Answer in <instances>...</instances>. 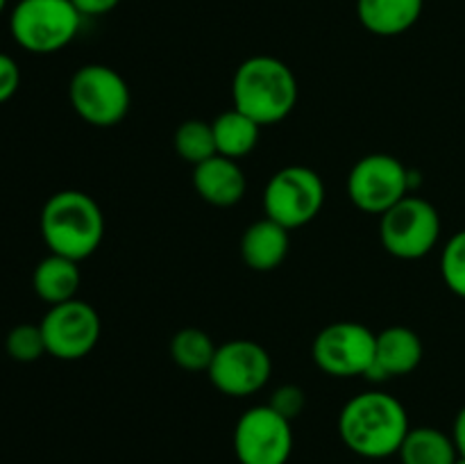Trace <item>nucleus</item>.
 Masks as SVG:
<instances>
[{"instance_id":"5","label":"nucleus","mask_w":465,"mask_h":464,"mask_svg":"<svg viewBox=\"0 0 465 464\" xmlns=\"http://www.w3.org/2000/svg\"><path fill=\"white\" fill-rule=\"evenodd\" d=\"M68 100L77 116L94 127H114L132 105L130 85L107 64H84L68 82Z\"/></svg>"},{"instance_id":"17","label":"nucleus","mask_w":465,"mask_h":464,"mask_svg":"<svg viewBox=\"0 0 465 464\" xmlns=\"http://www.w3.org/2000/svg\"><path fill=\"white\" fill-rule=\"evenodd\" d=\"M82 285L80 262L64 255L50 253L41 259L32 273V289L44 303L59 305L77 298V289Z\"/></svg>"},{"instance_id":"1","label":"nucleus","mask_w":465,"mask_h":464,"mask_svg":"<svg viewBox=\"0 0 465 464\" xmlns=\"http://www.w3.org/2000/svg\"><path fill=\"white\" fill-rule=\"evenodd\" d=\"M409 430L411 423L404 405L381 389H368L352 396L339 414L341 441L354 455L366 459L398 455Z\"/></svg>"},{"instance_id":"16","label":"nucleus","mask_w":465,"mask_h":464,"mask_svg":"<svg viewBox=\"0 0 465 464\" xmlns=\"http://www.w3.org/2000/svg\"><path fill=\"white\" fill-rule=\"evenodd\" d=\"M425 0H357L359 23L371 35L400 36L422 16Z\"/></svg>"},{"instance_id":"2","label":"nucleus","mask_w":465,"mask_h":464,"mask_svg":"<svg viewBox=\"0 0 465 464\" xmlns=\"http://www.w3.org/2000/svg\"><path fill=\"white\" fill-rule=\"evenodd\" d=\"M298 96L295 73L271 55H252L239 64L232 77L234 107L262 127L284 121L298 105Z\"/></svg>"},{"instance_id":"13","label":"nucleus","mask_w":465,"mask_h":464,"mask_svg":"<svg viewBox=\"0 0 465 464\" xmlns=\"http://www.w3.org/2000/svg\"><path fill=\"white\" fill-rule=\"evenodd\" d=\"M422 339L407 326H389L377 332L375 359L366 378L371 382H386L391 378L409 376L422 362Z\"/></svg>"},{"instance_id":"14","label":"nucleus","mask_w":465,"mask_h":464,"mask_svg":"<svg viewBox=\"0 0 465 464\" xmlns=\"http://www.w3.org/2000/svg\"><path fill=\"white\" fill-rule=\"evenodd\" d=\"M193 189L213 207H232L243 200L248 182L236 159L213 155L207 162L193 166Z\"/></svg>"},{"instance_id":"27","label":"nucleus","mask_w":465,"mask_h":464,"mask_svg":"<svg viewBox=\"0 0 465 464\" xmlns=\"http://www.w3.org/2000/svg\"><path fill=\"white\" fill-rule=\"evenodd\" d=\"M452 439L457 444V450L461 458H465V405L459 409L457 419H454V426H452Z\"/></svg>"},{"instance_id":"4","label":"nucleus","mask_w":465,"mask_h":464,"mask_svg":"<svg viewBox=\"0 0 465 464\" xmlns=\"http://www.w3.org/2000/svg\"><path fill=\"white\" fill-rule=\"evenodd\" d=\"M82 18L73 0H18L9 14V32L27 53L53 55L75 39Z\"/></svg>"},{"instance_id":"9","label":"nucleus","mask_w":465,"mask_h":464,"mask_svg":"<svg viewBox=\"0 0 465 464\" xmlns=\"http://www.w3.org/2000/svg\"><path fill=\"white\" fill-rule=\"evenodd\" d=\"M377 332L359 321H334L312 344L313 364L334 378H357L371 371Z\"/></svg>"},{"instance_id":"18","label":"nucleus","mask_w":465,"mask_h":464,"mask_svg":"<svg viewBox=\"0 0 465 464\" xmlns=\"http://www.w3.org/2000/svg\"><path fill=\"white\" fill-rule=\"evenodd\" d=\"M212 130L216 153L230 159H241L252 153L262 135V126L236 107L218 114L212 121Z\"/></svg>"},{"instance_id":"25","label":"nucleus","mask_w":465,"mask_h":464,"mask_svg":"<svg viewBox=\"0 0 465 464\" xmlns=\"http://www.w3.org/2000/svg\"><path fill=\"white\" fill-rule=\"evenodd\" d=\"M18 86H21V68L16 59L9 57L7 53H0V105L14 98Z\"/></svg>"},{"instance_id":"15","label":"nucleus","mask_w":465,"mask_h":464,"mask_svg":"<svg viewBox=\"0 0 465 464\" xmlns=\"http://www.w3.org/2000/svg\"><path fill=\"white\" fill-rule=\"evenodd\" d=\"M289 232L291 230L268 217L245 227L243 237H241V257H243L245 267L257 273L275 271L289 255Z\"/></svg>"},{"instance_id":"28","label":"nucleus","mask_w":465,"mask_h":464,"mask_svg":"<svg viewBox=\"0 0 465 464\" xmlns=\"http://www.w3.org/2000/svg\"><path fill=\"white\" fill-rule=\"evenodd\" d=\"M5 7H7V0H0V14L5 12Z\"/></svg>"},{"instance_id":"10","label":"nucleus","mask_w":465,"mask_h":464,"mask_svg":"<svg viewBox=\"0 0 465 464\" xmlns=\"http://www.w3.org/2000/svg\"><path fill=\"white\" fill-rule=\"evenodd\" d=\"M232 444L239 464H286L293 453V426L268 403L254 405L236 421Z\"/></svg>"},{"instance_id":"24","label":"nucleus","mask_w":465,"mask_h":464,"mask_svg":"<svg viewBox=\"0 0 465 464\" xmlns=\"http://www.w3.org/2000/svg\"><path fill=\"white\" fill-rule=\"evenodd\" d=\"M268 405L293 423L307 408V391L298 385H280L268 398Z\"/></svg>"},{"instance_id":"20","label":"nucleus","mask_w":465,"mask_h":464,"mask_svg":"<svg viewBox=\"0 0 465 464\" xmlns=\"http://www.w3.org/2000/svg\"><path fill=\"white\" fill-rule=\"evenodd\" d=\"M218 346L200 328H182L171 339V359L184 371H209Z\"/></svg>"},{"instance_id":"23","label":"nucleus","mask_w":465,"mask_h":464,"mask_svg":"<svg viewBox=\"0 0 465 464\" xmlns=\"http://www.w3.org/2000/svg\"><path fill=\"white\" fill-rule=\"evenodd\" d=\"M440 276L452 294L465 298V230H459L445 244L440 253Z\"/></svg>"},{"instance_id":"7","label":"nucleus","mask_w":465,"mask_h":464,"mask_svg":"<svg viewBox=\"0 0 465 464\" xmlns=\"http://www.w3.org/2000/svg\"><path fill=\"white\" fill-rule=\"evenodd\" d=\"M440 239V214L430 200L411 196L380 217V241L398 259H422Z\"/></svg>"},{"instance_id":"11","label":"nucleus","mask_w":465,"mask_h":464,"mask_svg":"<svg viewBox=\"0 0 465 464\" xmlns=\"http://www.w3.org/2000/svg\"><path fill=\"white\" fill-rule=\"evenodd\" d=\"M207 376L221 394L245 398L262 391L271 380V353L259 341L230 339L218 344Z\"/></svg>"},{"instance_id":"6","label":"nucleus","mask_w":465,"mask_h":464,"mask_svg":"<svg viewBox=\"0 0 465 464\" xmlns=\"http://www.w3.org/2000/svg\"><path fill=\"white\" fill-rule=\"evenodd\" d=\"M325 196V182L313 168L291 164L268 180L262 198L263 214L286 230H295L321 214Z\"/></svg>"},{"instance_id":"26","label":"nucleus","mask_w":465,"mask_h":464,"mask_svg":"<svg viewBox=\"0 0 465 464\" xmlns=\"http://www.w3.org/2000/svg\"><path fill=\"white\" fill-rule=\"evenodd\" d=\"M118 3L121 0H73L82 16H104L112 9H116Z\"/></svg>"},{"instance_id":"29","label":"nucleus","mask_w":465,"mask_h":464,"mask_svg":"<svg viewBox=\"0 0 465 464\" xmlns=\"http://www.w3.org/2000/svg\"><path fill=\"white\" fill-rule=\"evenodd\" d=\"M457 464H465V458H461V455H459V459H457Z\"/></svg>"},{"instance_id":"21","label":"nucleus","mask_w":465,"mask_h":464,"mask_svg":"<svg viewBox=\"0 0 465 464\" xmlns=\"http://www.w3.org/2000/svg\"><path fill=\"white\" fill-rule=\"evenodd\" d=\"M173 146H175V153L191 166H198L218 155L212 121H203V118H189L177 126L175 135H173Z\"/></svg>"},{"instance_id":"8","label":"nucleus","mask_w":465,"mask_h":464,"mask_svg":"<svg viewBox=\"0 0 465 464\" xmlns=\"http://www.w3.org/2000/svg\"><path fill=\"white\" fill-rule=\"evenodd\" d=\"M409 189H411V173L395 155H363L350 168L348 196L354 207L366 214L381 217L393 205L407 198Z\"/></svg>"},{"instance_id":"22","label":"nucleus","mask_w":465,"mask_h":464,"mask_svg":"<svg viewBox=\"0 0 465 464\" xmlns=\"http://www.w3.org/2000/svg\"><path fill=\"white\" fill-rule=\"evenodd\" d=\"M5 350H7L9 358L14 362L21 364H32L36 359H41L44 355H48L45 350V339L44 332H41L39 323H21V326H14L12 330L5 337Z\"/></svg>"},{"instance_id":"3","label":"nucleus","mask_w":465,"mask_h":464,"mask_svg":"<svg viewBox=\"0 0 465 464\" xmlns=\"http://www.w3.org/2000/svg\"><path fill=\"white\" fill-rule=\"evenodd\" d=\"M39 227L50 253L82 262L103 244L104 214L86 191L64 189L44 203Z\"/></svg>"},{"instance_id":"19","label":"nucleus","mask_w":465,"mask_h":464,"mask_svg":"<svg viewBox=\"0 0 465 464\" xmlns=\"http://www.w3.org/2000/svg\"><path fill=\"white\" fill-rule=\"evenodd\" d=\"M398 455L402 464H457L459 459L452 435L431 426L411 428Z\"/></svg>"},{"instance_id":"12","label":"nucleus","mask_w":465,"mask_h":464,"mask_svg":"<svg viewBox=\"0 0 465 464\" xmlns=\"http://www.w3.org/2000/svg\"><path fill=\"white\" fill-rule=\"evenodd\" d=\"M39 326L48 355L66 362L86 358L98 346L103 332L100 314L94 305L80 298L50 305Z\"/></svg>"}]
</instances>
